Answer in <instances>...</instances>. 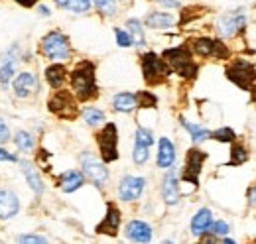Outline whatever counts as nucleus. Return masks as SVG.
<instances>
[{
  "instance_id": "1",
  "label": "nucleus",
  "mask_w": 256,
  "mask_h": 244,
  "mask_svg": "<svg viewBox=\"0 0 256 244\" xmlns=\"http://www.w3.org/2000/svg\"><path fill=\"white\" fill-rule=\"evenodd\" d=\"M69 87L71 92L77 96L79 102H89L98 96L96 85L95 63L89 60H81L69 71Z\"/></svg>"
},
{
  "instance_id": "2",
  "label": "nucleus",
  "mask_w": 256,
  "mask_h": 244,
  "mask_svg": "<svg viewBox=\"0 0 256 244\" xmlns=\"http://www.w3.org/2000/svg\"><path fill=\"white\" fill-rule=\"evenodd\" d=\"M162 58L170 65L172 73L180 75L186 81L197 79V75H199V63H195V60H193V52L190 50V46L184 44V46L168 48V50H164Z\"/></svg>"
},
{
  "instance_id": "3",
  "label": "nucleus",
  "mask_w": 256,
  "mask_h": 244,
  "mask_svg": "<svg viewBox=\"0 0 256 244\" xmlns=\"http://www.w3.org/2000/svg\"><path fill=\"white\" fill-rule=\"evenodd\" d=\"M224 77L240 91H250L256 85V65L246 58H232L224 67Z\"/></svg>"
},
{
  "instance_id": "4",
  "label": "nucleus",
  "mask_w": 256,
  "mask_h": 244,
  "mask_svg": "<svg viewBox=\"0 0 256 244\" xmlns=\"http://www.w3.org/2000/svg\"><path fill=\"white\" fill-rule=\"evenodd\" d=\"M40 52L44 58H48L50 61H69L73 56V48H71V42L69 38L65 36L62 30H52L48 32L44 38H42V44H40Z\"/></svg>"
},
{
  "instance_id": "5",
  "label": "nucleus",
  "mask_w": 256,
  "mask_h": 244,
  "mask_svg": "<svg viewBox=\"0 0 256 244\" xmlns=\"http://www.w3.org/2000/svg\"><path fill=\"white\" fill-rule=\"evenodd\" d=\"M140 67H142V77L146 81L148 87H158L168 81V77L172 75L170 65L166 60L158 56L156 52H146L140 56Z\"/></svg>"
},
{
  "instance_id": "6",
  "label": "nucleus",
  "mask_w": 256,
  "mask_h": 244,
  "mask_svg": "<svg viewBox=\"0 0 256 244\" xmlns=\"http://www.w3.org/2000/svg\"><path fill=\"white\" fill-rule=\"evenodd\" d=\"M246 8H234V10H228L219 16L215 28L219 32V38L223 40H236V38H242L244 32L248 28V16L244 12Z\"/></svg>"
},
{
  "instance_id": "7",
  "label": "nucleus",
  "mask_w": 256,
  "mask_h": 244,
  "mask_svg": "<svg viewBox=\"0 0 256 244\" xmlns=\"http://www.w3.org/2000/svg\"><path fill=\"white\" fill-rule=\"evenodd\" d=\"M96 148L104 164H112L118 160V126L114 122H104L95 136Z\"/></svg>"
},
{
  "instance_id": "8",
  "label": "nucleus",
  "mask_w": 256,
  "mask_h": 244,
  "mask_svg": "<svg viewBox=\"0 0 256 244\" xmlns=\"http://www.w3.org/2000/svg\"><path fill=\"white\" fill-rule=\"evenodd\" d=\"M79 164H81V172L85 176L87 182H91L96 189H104L108 185V170L106 164L102 160H98L93 152H81L79 156Z\"/></svg>"
},
{
  "instance_id": "9",
  "label": "nucleus",
  "mask_w": 256,
  "mask_h": 244,
  "mask_svg": "<svg viewBox=\"0 0 256 244\" xmlns=\"http://www.w3.org/2000/svg\"><path fill=\"white\" fill-rule=\"evenodd\" d=\"M77 96L67 89H56L54 94L50 96L48 100V108L50 112H54L58 118H64V120H73L77 114H79V106H77Z\"/></svg>"
},
{
  "instance_id": "10",
  "label": "nucleus",
  "mask_w": 256,
  "mask_h": 244,
  "mask_svg": "<svg viewBox=\"0 0 256 244\" xmlns=\"http://www.w3.org/2000/svg\"><path fill=\"white\" fill-rule=\"evenodd\" d=\"M209 154L203 152L201 148H197V144L190 148L186 152V162H184V170H182V176H180V182L190 183L193 187L199 185V176L203 172V166L207 162Z\"/></svg>"
},
{
  "instance_id": "11",
  "label": "nucleus",
  "mask_w": 256,
  "mask_h": 244,
  "mask_svg": "<svg viewBox=\"0 0 256 244\" xmlns=\"http://www.w3.org/2000/svg\"><path fill=\"white\" fill-rule=\"evenodd\" d=\"M146 189V180L144 178H138V176H124L120 182H118V187H116V193H118V199L122 203H134L142 197Z\"/></svg>"
},
{
  "instance_id": "12",
  "label": "nucleus",
  "mask_w": 256,
  "mask_h": 244,
  "mask_svg": "<svg viewBox=\"0 0 256 244\" xmlns=\"http://www.w3.org/2000/svg\"><path fill=\"white\" fill-rule=\"evenodd\" d=\"M160 193H162L164 203H166V205H170V207L178 205V203H180V199H182V191H180V178H178V172H176V168H174V166L166 172V176H164V180H162Z\"/></svg>"
},
{
  "instance_id": "13",
  "label": "nucleus",
  "mask_w": 256,
  "mask_h": 244,
  "mask_svg": "<svg viewBox=\"0 0 256 244\" xmlns=\"http://www.w3.org/2000/svg\"><path fill=\"white\" fill-rule=\"evenodd\" d=\"M120 222H122V213L114 203H106V214L104 218L96 224V232L98 234H108V236H116L120 230Z\"/></svg>"
},
{
  "instance_id": "14",
  "label": "nucleus",
  "mask_w": 256,
  "mask_h": 244,
  "mask_svg": "<svg viewBox=\"0 0 256 244\" xmlns=\"http://www.w3.org/2000/svg\"><path fill=\"white\" fill-rule=\"evenodd\" d=\"M40 91V81L38 77L30 71H22L16 79H14V94L18 98H30Z\"/></svg>"
},
{
  "instance_id": "15",
  "label": "nucleus",
  "mask_w": 256,
  "mask_h": 244,
  "mask_svg": "<svg viewBox=\"0 0 256 244\" xmlns=\"http://www.w3.org/2000/svg\"><path fill=\"white\" fill-rule=\"evenodd\" d=\"M190 50L193 56L201 58V60H215V48H217V38L211 36H197L190 40Z\"/></svg>"
},
{
  "instance_id": "16",
  "label": "nucleus",
  "mask_w": 256,
  "mask_h": 244,
  "mask_svg": "<svg viewBox=\"0 0 256 244\" xmlns=\"http://www.w3.org/2000/svg\"><path fill=\"white\" fill-rule=\"evenodd\" d=\"M124 236L132 242H150L154 236V228L146 222V220H130L124 228Z\"/></svg>"
},
{
  "instance_id": "17",
  "label": "nucleus",
  "mask_w": 256,
  "mask_h": 244,
  "mask_svg": "<svg viewBox=\"0 0 256 244\" xmlns=\"http://www.w3.org/2000/svg\"><path fill=\"white\" fill-rule=\"evenodd\" d=\"M18 46H12L10 52H6L0 60V85L8 87V83L14 79L16 73V65H18Z\"/></svg>"
},
{
  "instance_id": "18",
  "label": "nucleus",
  "mask_w": 256,
  "mask_h": 244,
  "mask_svg": "<svg viewBox=\"0 0 256 244\" xmlns=\"http://www.w3.org/2000/svg\"><path fill=\"white\" fill-rule=\"evenodd\" d=\"M176 146L174 142L168 138V136H162L158 140V156H156V166L160 170H170L174 164H176Z\"/></svg>"
},
{
  "instance_id": "19",
  "label": "nucleus",
  "mask_w": 256,
  "mask_h": 244,
  "mask_svg": "<svg viewBox=\"0 0 256 244\" xmlns=\"http://www.w3.org/2000/svg\"><path fill=\"white\" fill-rule=\"evenodd\" d=\"M85 176L83 172L79 170H67L64 172L60 178H58V187L64 191V193H75L77 189H81L85 185Z\"/></svg>"
},
{
  "instance_id": "20",
  "label": "nucleus",
  "mask_w": 256,
  "mask_h": 244,
  "mask_svg": "<svg viewBox=\"0 0 256 244\" xmlns=\"http://www.w3.org/2000/svg\"><path fill=\"white\" fill-rule=\"evenodd\" d=\"M20 211V199L14 191L10 189H2L0 191V218L8 220L12 216H16Z\"/></svg>"
},
{
  "instance_id": "21",
  "label": "nucleus",
  "mask_w": 256,
  "mask_h": 244,
  "mask_svg": "<svg viewBox=\"0 0 256 244\" xmlns=\"http://www.w3.org/2000/svg\"><path fill=\"white\" fill-rule=\"evenodd\" d=\"M144 26H148L150 30H170L176 26V16L170 12H164V10H154V12L146 14Z\"/></svg>"
},
{
  "instance_id": "22",
  "label": "nucleus",
  "mask_w": 256,
  "mask_h": 244,
  "mask_svg": "<svg viewBox=\"0 0 256 244\" xmlns=\"http://www.w3.org/2000/svg\"><path fill=\"white\" fill-rule=\"evenodd\" d=\"M213 211L209 209V207H201L197 213L192 216V224H190V228H192L193 236H201V234H205L209 228H211V224H213Z\"/></svg>"
},
{
  "instance_id": "23",
  "label": "nucleus",
  "mask_w": 256,
  "mask_h": 244,
  "mask_svg": "<svg viewBox=\"0 0 256 244\" xmlns=\"http://www.w3.org/2000/svg\"><path fill=\"white\" fill-rule=\"evenodd\" d=\"M46 81L48 85L56 91V89H62L65 83L69 81V71L62 61H54V65H50L46 69Z\"/></svg>"
},
{
  "instance_id": "24",
  "label": "nucleus",
  "mask_w": 256,
  "mask_h": 244,
  "mask_svg": "<svg viewBox=\"0 0 256 244\" xmlns=\"http://www.w3.org/2000/svg\"><path fill=\"white\" fill-rule=\"evenodd\" d=\"M250 160V150L242 140H234L230 142V150H228V162L224 164V168H238L244 166Z\"/></svg>"
},
{
  "instance_id": "25",
  "label": "nucleus",
  "mask_w": 256,
  "mask_h": 244,
  "mask_svg": "<svg viewBox=\"0 0 256 244\" xmlns=\"http://www.w3.org/2000/svg\"><path fill=\"white\" fill-rule=\"evenodd\" d=\"M180 124L188 130V134H190L193 144H203V142L211 140V130H209V128H205V126H201V124H197V122L188 120L186 116H180Z\"/></svg>"
},
{
  "instance_id": "26",
  "label": "nucleus",
  "mask_w": 256,
  "mask_h": 244,
  "mask_svg": "<svg viewBox=\"0 0 256 244\" xmlns=\"http://www.w3.org/2000/svg\"><path fill=\"white\" fill-rule=\"evenodd\" d=\"M112 108L116 110V112H132V110H136L138 108V98H136V92H116L114 96H112Z\"/></svg>"
},
{
  "instance_id": "27",
  "label": "nucleus",
  "mask_w": 256,
  "mask_h": 244,
  "mask_svg": "<svg viewBox=\"0 0 256 244\" xmlns=\"http://www.w3.org/2000/svg\"><path fill=\"white\" fill-rule=\"evenodd\" d=\"M22 174H24V178H26V182L30 185V189H32L36 195H42V193L46 191L44 180H42V176L38 174V170L34 168V164L24 160V162H22Z\"/></svg>"
},
{
  "instance_id": "28",
  "label": "nucleus",
  "mask_w": 256,
  "mask_h": 244,
  "mask_svg": "<svg viewBox=\"0 0 256 244\" xmlns=\"http://www.w3.org/2000/svg\"><path fill=\"white\" fill-rule=\"evenodd\" d=\"M144 24L138 18H128L126 20V30L132 38V46L134 48H144L146 46V32H144Z\"/></svg>"
},
{
  "instance_id": "29",
  "label": "nucleus",
  "mask_w": 256,
  "mask_h": 244,
  "mask_svg": "<svg viewBox=\"0 0 256 244\" xmlns=\"http://www.w3.org/2000/svg\"><path fill=\"white\" fill-rule=\"evenodd\" d=\"M56 4L67 12H73V14H87L93 6L91 0H56Z\"/></svg>"
},
{
  "instance_id": "30",
  "label": "nucleus",
  "mask_w": 256,
  "mask_h": 244,
  "mask_svg": "<svg viewBox=\"0 0 256 244\" xmlns=\"http://www.w3.org/2000/svg\"><path fill=\"white\" fill-rule=\"evenodd\" d=\"M81 118L85 120L87 126H91V128H96V126L104 124V120H106L104 112H102L100 108H96V106H85V108L81 110Z\"/></svg>"
},
{
  "instance_id": "31",
  "label": "nucleus",
  "mask_w": 256,
  "mask_h": 244,
  "mask_svg": "<svg viewBox=\"0 0 256 244\" xmlns=\"http://www.w3.org/2000/svg\"><path fill=\"white\" fill-rule=\"evenodd\" d=\"M238 136H236V132L230 128V126H221V128H217V130H213L211 132V140H215V142H219V144H230V142H234Z\"/></svg>"
},
{
  "instance_id": "32",
  "label": "nucleus",
  "mask_w": 256,
  "mask_h": 244,
  "mask_svg": "<svg viewBox=\"0 0 256 244\" xmlns=\"http://www.w3.org/2000/svg\"><path fill=\"white\" fill-rule=\"evenodd\" d=\"M91 2L95 4L98 14L104 16V18H110L118 12V0H91Z\"/></svg>"
},
{
  "instance_id": "33",
  "label": "nucleus",
  "mask_w": 256,
  "mask_h": 244,
  "mask_svg": "<svg viewBox=\"0 0 256 244\" xmlns=\"http://www.w3.org/2000/svg\"><path fill=\"white\" fill-rule=\"evenodd\" d=\"M14 142H16V148H18L20 152H32L34 146H36L34 136L30 132H24V130H20V132L14 136Z\"/></svg>"
},
{
  "instance_id": "34",
  "label": "nucleus",
  "mask_w": 256,
  "mask_h": 244,
  "mask_svg": "<svg viewBox=\"0 0 256 244\" xmlns=\"http://www.w3.org/2000/svg\"><path fill=\"white\" fill-rule=\"evenodd\" d=\"M148 160H150V146H144V144L134 142V148H132V162H134L136 166H144Z\"/></svg>"
},
{
  "instance_id": "35",
  "label": "nucleus",
  "mask_w": 256,
  "mask_h": 244,
  "mask_svg": "<svg viewBox=\"0 0 256 244\" xmlns=\"http://www.w3.org/2000/svg\"><path fill=\"white\" fill-rule=\"evenodd\" d=\"M136 98H138V108H156L158 104V96L152 91H138Z\"/></svg>"
},
{
  "instance_id": "36",
  "label": "nucleus",
  "mask_w": 256,
  "mask_h": 244,
  "mask_svg": "<svg viewBox=\"0 0 256 244\" xmlns=\"http://www.w3.org/2000/svg\"><path fill=\"white\" fill-rule=\"evenodd\" d=\"M134 142L138 144H144V146H154V132L150 128H144V126H138L136 132H134Z\"/></svg>"
},
{
  "instance_id": "37",
  "label": "nucleus",
  "mask_w": 256,
  "mask_h": 244,
  "mask_svg": "<svg viewBox=\"0 0 256 244\" xmlns=\"http://www.w3.org/2000/svg\"><path fill=\"white\" fill-rule=\"evenodd\" d=\"M209 232H213V234L219 236V238H221V236H226V234L230 232V224H228L224 218H217V220H213Z\"/></svg>"
},
{
  "instance_id": "38",
  "label": "nucleus",
  "mask_w": 256,
  "mask_h": 244,
  "mask_svg": "<svg viewBox=\"0 0 256 244\" xmlns=\"http://www.w3.org/2000/svg\"><path fill=\"white\" fill-rule=\"evenodd\" d=\"M114 38H116V44L120 48H132V38L128 30H122V28H114Z\"/></svg>"
},
{
  "instance_id": "39",
  "label": "nucleus",
  "mask_w": 256,
  "mask_h": 244,
  "mask_svg": "<svg viewBox=\"0 0 256 244\" xmlns=\"http://www.w3.org/2000/svg\"><path fill=\"white\" fill-rule=\"evenodd\" d=\"M16 242H48V238L46 236H42V234H20L18 238H16Z\"/></svg>"
},
{
  "instance_id": "40",
  "label": "nucleus",
  "mask_w": 256,
  "mask_h": 244,
  "mask_svg": "<svg viewBox=\"0 0 256 244\" xmlns=\"http://www.w3.org/2000/svg\"><path fill=\"white\" fill-rule=\"evenodd\" d=\"M8 138H10V130H8L6 122H4L2 118H0V144L8 142Z\"/></svg>"
},
{
  "instance_id": "41",
  "label": "nucleus",
  "mask_w": 256,
  "mask_h": 244,
  "mask_svg": "<svg viewBox=\"0 0 256 244\" xmlns=\"http://www.w3.org/2000/svg\"><path fill=\"white\" fill-rule=\"evenodd\" d=\"M246 201H248V207H256V183L248 187V191H246Z\"/></svg>"
},
{
  "instance_id": "42",
  "label": "nucleus",
  "mask_w": 256,
  "mask_h": 244,
  "mask_svg": "<svg viewBox=\"0 0 256 244\" xmlns=\"http://www.w3.org/2000/svg\"><path fill=\"white\" fill-rule=\"evenodd\" d=\"M152 2H158V4H162L164 8H170V10L180 8V6H182V4H180V0H152Z\"/></svg>"
},
{
  "instance_id": "43",
  "label": "nucleus",
  "mask_w": 256,
  "mask_h": 244,
  "mask_svg": "<svg viewBox=\"0 0 256 244\" xmlns=\"http://www.w3.org/2000/svg\"><path fill=\"white\" fill-rule=\"evenodd\" d=\"M0 162H18V158L14 154L6 152L4 148H0Z\"/></svg>"
},
{
  "instance_id": "44",
  "label": "nucleus",
  "mask_w": 256,
  "mask_h": 244,
  "mask_svg": "<svg viewBox=\"0 0 256 244\" xmlns=\"http://www.w3.org/2000/svg\"><path fill=\"white\" fill-rule=\"evenodd\" d=\"M14 2H18L20 6H24V8H32L38 4V0H14Z\"/></svg>"
},
{
  "instance_id": "45",
  "label": "nucleus",
  "mask_w": 256,
  "mask_h": 244,
  "mask_svg": "<svg viewBox=\"0 0 256 244\" xmlns=\"http://www.w3.org/2000/svg\"><path fill=\"white\" fill-rule=\"evenodd\" d=\"M38 12H40L42 16H46V18L52 14V12H50V8H48V6H44V4H42V6H38Z\"/></svg>"
},
{
  "instance_id": "46",
  "label": "nucleus",
  "mask_w": 256,
  "mask_h": 244,
  "mask_svg": "<svg viewBox=\"0 0 256 244\" xmlns=\"http://www.w3.org/2000/svg\"><path fill=\"white\" fill-rule=\"evenodd\" d=\"M250 100H252V104H256V85L250 89Z\"/></svg>"
},
{
  "instance_id": "47",
  "label": "nucleus",
  "mask_w": 256,
  "mask_h": 244,
  "mask_svg": "<svg viewBox=\"0 0 256 244\" xmlns=\"http://www.w3.org/2000/svg\"><path fill=\"white\" fill-rule=\"evenodd\" d=\"M248 54H252V56H256V48H254V50H250V52H248Z\"/></svg>"
},
{
  "instance_id": "48",
  "label": "nucleus",
  "mask_w": 256,
  "mask_h": 244,
  "mask_svg": "<svg viewBox=\"0 0 256 244\" xmlns=\"http://www.w3.org/2000/svg\"><path fill=\"white\" fill-rule=\"evenodd\" d=\"M252 242H256V238H254V240H252Z\"/></svg>"
}]
</instances>
